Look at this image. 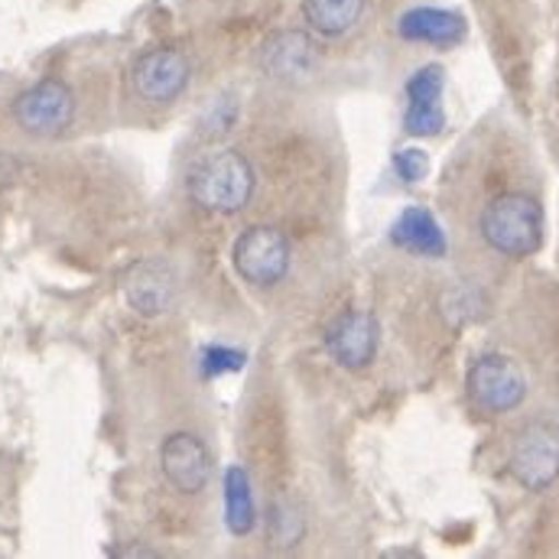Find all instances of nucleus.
<instances>
[{
	"instance_id": "obj_1",
	"label": "nucleus",
	"mask_w": 559,
	"mask_h": 559,
	"mask_svg": "<svg viewBox=\"0 0 559 559\" xmlns=\"http://www.w3.org/2000/svg\"><path fill=\"white\" fill-rule=\"evenodd\" d=\"M186 192L205 212L235 215L254 192V169L238 150H215L189 169Z\"/></svg>"
},
{
	"instance_id": "obj_2",
	"label": "nucleus",
	"mask_w": 559,
	"mask_h": 559,
	"mask_svg": "<svg viewBox=\"0 0 559 559\" xmlns=\"http://www.w3.org/2000/svg\"><path fill=\"white\" fill-rule=\"evenodd\" d=\"M481 238L504 258H531L544 245V212L524 192H504L481 212Z\"/></svg>"
},
{
	"instance_id": "obj_3",
	"label": "nucleus",
	"mask_w": 559,
	"mask_h": 559,
	"mask_svg": "<svg viewBox=\"0 0 559 559\" xmlns=\"http://www.w3.org/2000/svg\"><path fill=\"white\" fill-rule=\"evenodd\" d=\"M468 401L485 414H511L527 397V374L508 355H481L465 374Z\"/></svg>"
},
{
	"instance_id": "obj_4",
	"label": "nucleus",
	"mask_w": 559,
	"mask_h": 559,
	"mask_svg": "<svg viewBox=\"0 0 559 559\" xmlns=\"http://www.w3.org/2000/svg\"><path fill=\"white\" fill-rule=\"evenodd\" d=\"M289 241L271 225H254L238 235L231 248V264L238 277L251 286H274L289 271Z\"/></svg>"
},
{
	"instance_id": "obj_5",
	"label": "nucleus",
	"mask_w": 559,
	"mask_h": 559,
	"mask_svg": "<svg viewBox=\"0 0 559 559\" xmlns=\"http://www.w3.org/2000/svg\"><path fill=\"white\" fill-rule=\"evenodd\" d=\"M511 475L527 491H547L559 478V429L550 423H531L511 445Z\"/></svg>"
},
{
	"instance_id": "obj_6",
	"label": "nucleus",
	"mask_w": 559,
	"mask_h": 559,
	"mask_svg": "<svg viewBox=\"0 0 559 559\" xmlns=\"http://www.w3.org/2000/svg\"><path fill=\"white\" fill-rule=\"evenodd\" d=\"M75 118V95L66 82L59 79H43L13 102V121L26 134H59L72 124Z\"/></svg>"
},
{
	"instance_id": "obj_7",
	"label": "nucleus",
	"mask_w": 559,
	"mask_h": 559,
	"mask_svg": "<svg viewBox=\"0 0 559 559\" xmlns=\"http://www.w3.org/2000/svg\"><path fill=\"white\" fill-rule=\"evenodd\" d=\"M189 79H192V66H189L186 52L169 49V46L143 52L131 69V88L146 105L176 102L186 92Z\"/></svg>"
},
{
	"instance_id": "obj_8",
	"label": "nucleus",
	"mask_w": 559,
	"mask_h": 559,
	"mask_svg": "<svg viewBox=\"0 0 559 559\" xmlns=\"http://www.w3.org/2000/svg\"><path fill=\"white\" fill-rule=\"evenodd\" d=\"M378 342H381L378 319L371 312H361V309L342 312L325 332V348H329L332 361L345 371L368 368L378 355Z\"/></svg>"
},
{
	"instance_id": "obj_9",
	"label": "nucleus",
	"mask_w": 559,
	"mask_h": 559,
	"mask_svg": "<svg viewBox=\"0 0 559 559\" xmlns=\"http://www.w3.org/2000/svg\"><path fill=\"white\" fill-rule=\"evenodd\" d=\"M159 468L163 478L182 491V495H199L209 478H212V455L205 442L192 432H173L159 445Z\"/></svg>"
},
{
	"instance_id": "obj_10",
	"label": "nucleus",
	"mask_w": 559,
	"mask_h": 559,
	"mask_svg": "<svg viewBox=\"0 0 559 559\" xmlns=\"http://www.w3.org/2000/svg\"><path fill=\"white\" fill-rule=\"evenodd\" d=\"M319 52L312 46V39L306 33L296 29H283L274 33L264 49H261V66L267 75H274L280 82H302L316 72Z\"/></svg>"
},
{
	"instance_id": "obj_11",
	"label": "nucleus",
	"mask_w": 559,
	"mask_h": 559,
	"mask_svg": "<svg viewBox=\"0 0 559 559\" xmlns=\"http://www.w3.org/2000/svg\"><path fill=\"white\" fill-rule=\"evenodd\" d=\"M124 296L140 316H163L176 299V277L163 261H140L124 277Z\"/></svg>"
},
{
	"instance_id": "obj_12",
	"label": "nucleus",
	"mask_w": 559,
	"mask_h": 559,
	"mask_svg": "<svg viewBox=\"0 0 559 559\" xmlns=\"http://www.w3.org/2000/svg\"><path fill=\"white\" fill-rule=\"evenodd\" d=\"M401 36L429 46H459L465 39V16L442 7H414L397 23Z\"/></svg>"
},
{
	"instance_id": "obj_13",
	"label": "nucleus",
	"mask_w": 559,
	"mask_h": 559,
	"mask_svg": "<svg viewBox=\"0 0 559 559\" xmlns=\"http://www.w3.org/2000/svg\"><path fill=\"white\" fill-rule=\"evenodd\" d=\"M391 238L397 248H404L411 254H423V258H442L445 254V235L426 209H407L394 222Z\"/></svg>"
},
{
	"instance_id": "obj_14",
	"label": "nucleus",
	"mask_w": 559,
	"mask_h": 559,
	"mask_svg": "<svg viewBox=\"0 0 559 559\" xmlns=\"http://www.w3.org/2000/svg\"><path fill=\"white\" fill-rule=\"evenodd\" d=\"M258 511L251 495V478L241 465H231L225 472V527L235 537H248L254 531Z\"/></svg>"
},
{
	"instance_id": "obj_15",
	"label": "nucleus",
	"mask_w": 559,
	"mask_h": 559,
	"mask_svg": "<svg viewBox=\"0 0 559 559\" xmlns=\"http://www.w3.org/2000/svg\"><path fill=\"white\" fill-rule=\"evenodd\" d=\"M306 23L322 36H345L365 13V0H302Z\"/></svg>"
},
{
	"instance_id": "obj_16",
	"label": "nucleus",
	"mask_w": 559,
	"mask_h": 559,
	"mask_svg": "<svg viewBox=\"0 0 559 559\" xmlns=\"http://www.w3.org/2000/svg\"><path fill=\"white\" fill-rule=\"evenodd\" d=\"M306 534V518L293 501H274L267 514V540L274 547H296Z\"/></svg>"
},
{
	"instance_id": "obj_17",
	"label": "nucleus",
	"mask_w": 559,
	"mask_h": 559,
	"mask_svg": "<svg viewBox=\"0 0 559 559\" xmlns=\"http://www.w3.org/2000/svg\"><path fill=\"white\" fill-rule=\"evenodd\" d=\"M442 85H445L442 69L439 66H423L417 75H411V82H407V98H411V105H439Z\"/></svg>"
},
{
	"instance_id": "obj_18",
	"label": "nucleus",
	"mask_w": 559,
	"mask_h": 559,
	"mask_svg": "<svg viewBox=\"0 0 559 559\" xmlns=\"http://www.w3.org/2000/svg\"><path fill=\"white\" fill-rule=\"evenodd\" d=\"M404 124L411 134L417 138H432L442 131L445 124V115H442V105H411L407 115H404Z\"/></svg>"
},
{
	"instance_id": "obj_19",
	"label": "nucleus",
	"mask_w": 559,
	"mask_h": 559,
	"mask_svg": "<svg viewBox=\"0 0 559 559\" xmlns=\"http://www.w3.org/2000/svg\"><path fill=\"white\" fill-rule=\"evenodd\" d=\"M241 365H245V352H238V348L209 345L202 352V374L205 378H215V374H225V371H238Z\"/></svg>"
},
{
	"instance_id": "obj_20",
	"label": "nucleus",
	"mask_w": 559,
	"mask_h": 559,
	"mask_svg": "<svg viewBox=\"0 0 559 559\" xmlns=\"http://www.w3.org/2000/svg\"><path fill=\"white\" fill-rule=\"evenodd\" d=\"M394 173H397L404 182H419V179H426V173H429V159H426L423 150H414V146L397 150V156H394Z\"/></svg>"
}]
</instances>
